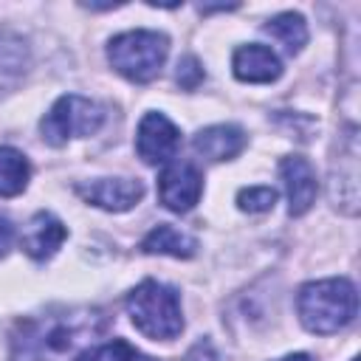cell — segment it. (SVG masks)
<instances>
[{
	"instance_id": "1",
	"label": "cell",
	"mask_w": 361,
	"mask_h": 361,
	"mask_svg": "<svg viewBox=\"0 0 361 361\" xmlns=\"http://www.w3.org/2000/svg\"><path fill=\"white\" fill-rule=\"evenodd\" d=\"M296 310L302 324L310 333L327 336L341 327H347L358 313V293L355 285L344 276L333 279H316L299 288Z\"/></svg>"
},
{
	"instance_id": "2",
	"label": "cell",
	"mask_w": 361,
	"mask_h": 361,
	"mask_svg": "<svg viewBox=\"0 0 361 361\" xmlns=\"http://www.w3.org/2000/svg\"><path fill=\"white\" fill-rule=\"evenodd\" d=\"M87 319L51 316L23 324V336L14 338V361H56L79 358V347L96 333Z\"/></svg>"
},
{
	"instance_id": "3",
	"label": "cell",
	"mask_w": 361,
	"mask_h": 361,
	"mask_svg": "<svg viewBox=\"0 0 361 361\" xmlns=\"http://www.w3.org/2000/svg\"><path fill=\"white\" fill-rule=\"evenodd\" d=\"M127 313L135 330L152 341H172L183 330L178 293L155 279H144L127 293Z\"/></svg>"
},
{
	"instance_id": "4",
	"label": "cell",
	"mask_w": 361,
	"mask_h": 361,
	"mask_svg": "<svg viewBox=\"0 0 361 361\" xmlns=\"http://www.w3.org/2000/svg\"><path fill=\"white\" fill-rule=\"evenodd\" d=\"M169 54V37L161 31H124L107 42L110 65L130 82H149L161 73Z\"/></svg>"
},
{
	"instance_id": "5",
	"label": "cell",
	"mask_w": 361,
	"mask_h": 361,
	"mask_svg": "<svg viewBox=\"0 0 361 361\" xmlns=\"http://www.w3.org/2000/svg\"><path fill=\"white\" fill-rule=\"evenodd\" d=\"M102 121H104L102 104H96L93 99H85V96L68 93V96H59L51 104V110L42 116L39 133L51 147H62L71 138L93 135L102 127Z\"/></svg>"
},
{
	"instance_id": "6",
	"label": "cell",
	"mask_w": 361,
	"mask_h": 361,
	"mask_svg": "<svg viewBox=\"0 0 361 361\" xmlns=\"http://www.w3.org/2000/svg\"><path fill=\"white\" fill-rule=\"evenodd\" d=\"M203 195V175L189 161L169 164L158 178V197L169 212H189Z\"/></svg>"
},
{
	"instance_id": "7",
	"label": "cell",
	"mask_w": 361,
	"mask_h": 361,
	"mask_svg": "<svg viewBox=\"0 0 361 361\" xmlns=\"http://www.w3.org/2000/svg\"><path fill=\"white\" fill-rule=\"evenodd\" d=\"M178 144H180V133L164 113H147L141 118L135 149L147 164H166L169 158H175Z\"/></svg>"
},
{
	"instance_id": "8",
	"label": "cell",
	"mask_w": 361,
	"mask_h": 361,
	"mask_svg": "<svg viewBox=\"0 0 361 361\" xmlns=\"http://www.w3.org/2000/svg\"><path fill=\"white\" fill-rule=\"evenodd\" d=\"M279 175H282L285 192H288L290 217H302L319 195V180H316V172H313L310 161L302 158V155H288V158L279 161Z\"/></svg>"
},
{
	"instance_id": "9",
	"label": "cell",
	"mask_w": 361,
	"mask_h": 361,
	"mask_svg": "<svg viewBox=\"0 0 361 361\" xmlns=\"http://www.w3.org/2000/svg\"><path fill=\"white\" fill-rule=\"evenodd\" d=\"M76 195L99 209L127 212L141 200L144 186H141V180H133V178H99L90 183H79Z\"/></svg>"
},
{
	"instance_id": "10",
	"label": "cell",
	"mask_w": 361,
	"mask_h": 361,
	"mask_svg": "<svg viewBox=\"0 0 361 361\" xmlns=\"http://www.w3.org/2000/svg\"><path fill=\"white\" fill-rule=\"evenodd\" d=\"M65 237H68V228H65V223L59 217H54L51 212H37L28 220V226H25V231L20 237V245L31 259L42 262V259H51L59 251Z\"/></svg>"
},
{
	"instance_id": "11",
	"label": "cell",
	"mask_w": 361,
	"mask_h": 361,
	"mask_svg": "<svg viewBox=\"0 0 361 361\" xmlns=\"http://www.w3.org/2000/svg\"><path fill=\"white\" fill-rule=\"evenodd\" d=\"M231 68L234 76L240 82H254V85H265V82H276L282 76V62L279 56L259 42L251 45H240L231 56Z\"/></svg>"
},
{
	"instance_id": "12",
	"label": "cell",
	"mask_w": 361,
	"mask_h": 361,
	"mask_svg": "<svg viewBox=\"0 0 361 361\" xmlns=\"http://www.w3.org/2000/svg\"><path fill=\"white\" fill-rule=\"evenodd\" d=\"M192 147L206 161H231L245 149V133L234 124H212L192 138Z\"/></svg>"
},
{
	"instance_id": "13",
	"label": "cell",
	"mask_w": 361,
	"mask_h": 361,
	"mask_svg": "<svg viewBox=\"0 0 361 361\" xmlns=\"http://www.w3.org/2000/svg\"><path fill=\"white\" fill-rule=\"evenodd\" d=\"M141 251L144 254H166V257H178V259H189L197 254V240L189 237L186 231L161 223L155 226L144 240H141Z\"/></svg>"
},
{
	"instance_id": "14",
	"label": "cell",
	"mask_w": 361,
	"mask_h": 361,
	"mask_svg": "<svg viewBox=\"0 0 361 361\" xmlns=\"http://www.w3.org/2000/svg\"><path fill=\"white\" fill-rule=\"evenodd\" d=\"M265 34H271L288 54H299L307 42V25H305V17L296 14V11H282L276 17H271L265 25H262Z\"/></svg>"
},
{
	"instance_id": "15",
	"label": "cell",
	"mask_w": 361,
	"mask_h": 361,
	"mask_svg": "<svg viewBox=\"0 0 361 361\" xmlns=\"http://www.w3.org/2000/svg\"><path fill=\"white\" fill-rule=\"evenodd\" d=\"M31 166L14 147H0V197H14L28 186Z\"/></svg>"
},
{
	"instance_id": "16",
	"label": "cell",
	"mask_w": 361,
	"mask_h": 361,
	"mask_svg": "<svg viewBox=\"0 0 361 361\" xmlns=\"http://www.w3.org/2000/svg\"><path fill=\"white\" fill-rule=\"evenodd\" d=\"M274 203H276V189H271V186H248V189L237 192V206L248 214L271 212Z\"/></svg>"
},
{
	"instance_id": "17",
	"label": "cell",
	"mask_w": 361,
	"mask_h": 361,
	"mask_svg": "<svg viewBox=\"0 0 361 361\" xmlns=\"http://www.w3.org/2000/svg\"><path fill=\"white\" fill-rule=\"evenodd\" d=\"M90 361H152V358H147L141 350H135L124 338H113V341L96 347L93 355H90Z\"/></svg>"
},
{
	"instance_id": "18",
	"label": "cell",
	"mask_w": 361,
	"mask_h": 361,
	"mask_svg": "<svg viewBox=\"0 0 361 361\" xmlns=\"http://www.w3.org/2000/svg\"><path fill=\"white\" fill-rule=\"evenodd\" d=\"M175 79H178L180 87L195 90V87L203 82V68H200V62H197L195 56H183V59L178 62V73H175Z\"/></svg>"
},
{
	"instance_id": "19",
	"label": "cell",
	"mask_w": 361,
	"mask_h": 361,
	"mask_svg": "<svg viewBox=\"0 0 361 361\" xmlns=\"http://www.w3.org/2000/svg\"><path fill=\"white\" fill-rule=\"evenodd\" d=\"M11 243H14V226L8 217H0V259L8 254Z\"/></svg>"
},
{
	"instance_id": "20",
	"label": "cell",
	"mask_w": 361,
	"mask_h": 361,
	"mask_svg": "<svg viewBox=\"0 0 361 361\" xmlns=\"http://www.w3.org/2000/svg\"><path fill=\"white\" fill-rule=\"evenodd\" d=\"M279 361H310V355H305V353H293V355H285V358H279Z\"/></svg>"
}]
</instances>
